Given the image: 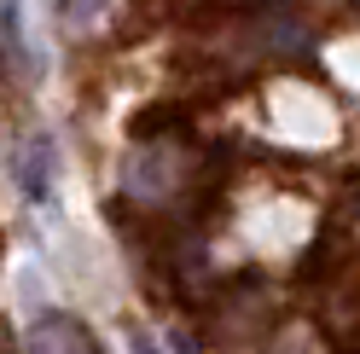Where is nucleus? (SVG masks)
Instances as JSON below:
<instances>
[{"instance_id": "f257e3e1", "label": "nucleus", "mask_w": 360, "mask_h": 354, "mask_svg": "<svg viewBox=\"0 0 360 354\" xmlns=\"http://www.w3.org/2000/svg\"><path fill=\"white\" fill-rule=\"evenodd\" d=\"M12 181L24 192L30 209H58V140L53 134H30L12 151Z\"/></svg>"}, {"instance_id": "20e7f679", "label": "nucleus", "mask_w": 360, "mask_h": 354, "mask_svg": "<svg viewBox=\"0 0 360 354\" xmlns=\"http://www.w3.org/2000/svg\"><path fill=\"white\" fill-rule=\"evenodd\" d=\"M128 354H157V343H151V331H134V337H128Z\"/></svg>"}, {"instance_id": "f03ea898", "label": "nucleus", "mask_w": 360, "mask_h": 354, "mask_svg": "<svg viewBox=\"0 0 360 354\" xmlns=\"http://www.w3.org/2000/svg\"><path fill=\"white\" fill-rule=\"evenodd\" d=\"M24 354H99V343H94V331H87L76 314L47 308V314L30 320V331H24Z\"/></svg>"}, {"instance_id": "7ed1b4c3", "label": "nucleus", "mask_w": 360, "mask_h": 354, "mask_svg": "<svg viewBox=\"0 0 360 354\" xmlns=\"http://www.w3.org/2000/svg\"><path fill=\"white\" fill-rule=\"evenodd\" d=\"M0 35H6L12 76H30V29H24V0H0Z\"/></svg>"}]
</instances>
